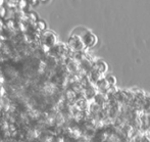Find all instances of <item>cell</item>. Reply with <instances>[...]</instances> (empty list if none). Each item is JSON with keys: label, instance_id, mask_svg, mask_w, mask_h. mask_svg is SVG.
Instances as JSON below:
<instances>
[{"label": "cell", "instance_id": "1", "mask_svg": "<svg viewBox=\"0 0 150 142\" xmlns=\"http://www.w3.org/2000/svg\"><path fill=\"white\" fill-rule=\"evenodd\" d=\"M139 120H140V128L139 130L142 132H147L150 130V113L146 111H140L139 114Z\"/></svg>", "mask_w": 150, "mask_h": 142}, {"label": "cell", "instance_id": "2", "mask_svg": "<svg viewBox=\"0 0 150 142\" xmlns=\"http://www.w3.org/2000/svg\"><path fill=\"white\" fill-rule=\"evenodd\" d=\"M82 41H83L84 45L85 46H88V47H92L96 44V37H95L93 34L91 33H86L85 36L82 38Z\"/></svg>", "mask_w": 150, "mask_h": 142}, {"label": "cell", "instance_id": "3", "mask_svg": "<svg viewBox=\"0 0 150 142\" xmlns=\"http://www.w3.org/2000/svg\"><path fill=\"white\" fill-rule=\"evenodd\" d=\"M96 84H97V88H98L99 90H100L101 92H103V93H106L107 91H108V89L110 88V86H109V84L107 83V81L105 80L104 77H103L102 79L99 80Z\"/></svg>", "mask_w": 150, "mask_h": 142}, {"label": "cell", "instance_id": "4", "mask_svg": "<svg viewBox=\"0 0 150 142\" xmlns=\"http://www.w3.org/2000/svg\"><path fill=\"white\" fill-rule=\"evenodd\" d=\"M94 69L96 70V71H98L99 73L104 74L105 72L107 71V65H106V62H104V61L99 60V61H97V62H96Z\"/></svg>", "mask_w": 150, "mask_h": 142}, {"label": "cell", "instance_id": "5", "mask_svg": "<svg viewBox=\"0 0 150 142\" xmlns=\"http://www.w3.org/2000/svg\"><path fill=\"white\" fill-rule=\"evenodd\" d=\"M141 111H146V113H150V96H145L144 98H143Z\"/></svg>", "mask_w": 150, "mask_h": 142}, {"label": "cell", "instance_id": "6", "mask_svg": "<svg viewBox=\"0 0 150 142\" xmlns=\"http://www.w3.org/2000/svg\"><path fill=\"white\" fill-rule=\"evenodd\" d=\"M105 80L107 81V83L109 84V86L112 87V86H115V84H117V79H115V76L112 75H108L105 77Z\"/></svg>", "mask_w": 150, "mask_h": 142}, {"label": "cell", "instance_id": "7", "mask_svg": "<svg viewBox=\"0 0 150 142\" xmlns=\"http://www.w3.org/2000/svg\"><path fill=\"white\" fill-rule=\"evenodd\" d=\"M38 27H39L41 30H44L46 28V25H45V23H44L43 21H39V22H38Z\"/></svg>", "mask_w": 150, "mask_h": 142}, {"label": "cell", "instance_id": "8", "mask_svg": "<svg viewBox=\"0 0 150 142\" xmlns=\"http://www.w3.org/2000/svg\"><path fill=\"white\" fill-rule=\"evenodd\" d=\"M30 1L32 2V3H36V2H37V0H30Z\"/></svg>", "mask_w": 150, "mask_h": 142}, {"label": "cell", "instance_id": "9", "mask_svg": "<svg viewBox=\"0 0 150 142\" xmlns=\"http://www.w3.org/2000/svg\"><path fill=\"white\" fill-rule=\"evenodd\" d=\"M40 1H42V2H47L48 0H40Z\"/></svg>", "mask_w": 150, "mask_h": 142}]
</instances>
